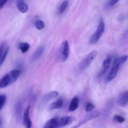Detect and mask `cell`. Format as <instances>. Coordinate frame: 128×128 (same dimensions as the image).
I'll return each mask as SVG.
<instances>
[{
	"instance_id": "7",
	"label": "cell",
	"mask_w": 128,
	"mask_h": 128,
	"mask_svg": "<svg viewBox=\"0 0 128 128\" xmlns=\"http://www.w3.org/2000/svg\"><path fill=\"white\" fill-rule=\"evenodd\" d=\"M10 47L6 42L3 41L0 43V66L2 65L8 53Z\"/></svg>"
},
{
	"instance_id": "13",
	"label": "cell",
	"mask_w": 128,
	"mask_h": 128,
	"mask_svg": "<svg viewBox=\"0 0 128 128\" xmlns=\"http://www.w3.org/2000/svg\"><path fill=\"white\" fill-rule=\"evenodd\" d=\"M59 95V92L58 91H51V92H48L46 94H45L44 96L42 97V100H41V102L45 103V102H48L50 100H52V99H54L56 98H57Z\"/></svg>"
},
{
	"instance_id": "23",
	"label": "cell",
	"mask_w": 128,
	"mask_h": 128,
	"mask_svg": "<svg viewBox=\"0 0 128 128\" xmlns=\"http://www.w3.org/2000/svg\"><path fill=\"white\" fill-rule=\"evenodd\" d=\"M113 120L114 121H115L117 122H119V123H122V122H124L126 119H125V118H124L123 116H120V115L116 114L114 116Z\"/></svg>"
},
{
	"instance_id": "26",
	"label": "cell",
	"mask_w": 128,
	"mask_h": 128,
	"mask_svg": "<svg viewBox=\"0 0 128 128\" xmlns=\"http://www.w3.org/2000/svg\"><path fill=\"white\" fill-rule=\"evenodd\" d=\"M119 2V0H116V1H114V0H111V1H109L106 2V6L108 8H111L112 6H115L117 3Z\"/></svg>"
},
{
	"instance_id": "18",
	"label": "cell",
	"mask_w": 128,
	"mask_h": 128,
	"mask_svg": "<svg viewBox=\"0 0 128 128\" xmlns=\"http://www.w3.org/2000/svg\"><path fill=\"white\" fill-rule=\"evenodd\" d=\"M44 50V47L43 46H40V47L38 48L36 51H35V52L33 53V54H32V57H31V61H35L38 60L42 55Z\"/></svg>"
},
{
	"instance_id": "25",
	"label": "cell",
	"mask_w": 128,
	"mask_h": 128,
	"mask_svg": "<svg viewBox=\"0 0 128 128\" xmlns=\"http://www.w3.org/2000/svg\"><path fill=\"white\" fill-rule=\"evenodd\" d=\"M95 108V106L91 102H88V103L86 104V112H92V110Z\"/></svg>"
},
{
	"instance_id": "5",
	"label": "cell",
	"mask_w": 128,
	"mask_h": 128,
	"mask_svg": "<svg viewBox=\"0 0 128 128\" xmlns=\"http://www.w3.org/2000/svg\"><path fill=\"white\" fill-rule=\"evenodd\" d=\"M22 122L26 128H32V122L30 117V106L28 105L26 108L23 112L22 115Z\"/></svg>"
},
{
	"instance_id": "9",
	"label": "cell",
	"mask_w": 128,
	"mask_h": 128,
	"mask_svg": "<svg viewBox=\"0 0 128 128\" xmlns=\"http://www.w3.org/2000/svg\"><path fill=\"white\" fill-rule=\"evenodd\" d=\"M128 102V91H124L119 95L117 99V104L120 106H126Z\"/></svg>"
},
{
	"instance_id": "27",
	"label": "cell",
	"mask_w": 128,
	"mask_h": 128,
	"mask_svg": "<svg viewBox=\"0 0 128 128\" xmlns=\"http://www.w3.org/2000/svg\"><path fill=\"white\" fill-rule=\"evenodd\" d=\"M128 60V56L125 55V56H122L121 57H120L119 58V60H120V64H122V63H124Z\"/></svg>"
},
{
	"instance_id": "3",
	"label": "cell",
	"mask_w": 128,
	"mask_h": 128,
	"mask_svg": "<svg viewBox=\"0 0 128 128\" xmlns=\"http://www.w3.org/2000/svg\"><path fill=\"white\" fill-rule=\"evenodd\" d=\"M96 56H97V51H92L91 52H90L80 64L79 69H80V71H84L91 64V62L95 60Z\"/></svg>"
},
{
	"instance_id": "2",
	"label": "cell",
	"mask_w": 128,
	"mask_h": 128,
	"mask_svg": "<svg viewBox=\"0 0 128 128\" xmlns=\"http://www.w3.org/2000/svg\"><path fill=\"white\" fill-rule=\"evenodd\" d=\"M120 65H121V64L120 62L119 58H114L112 61V66H111L110 73L108 74L107 78H106V82H110L116 77L119 70H120Z\"/></svg>"
},
{
	"instance_id": "28",
	"label": "cell",
	"mask_w": 128,
	"mask_h": 128,
	"mask_svg": "<svg viewBox=\"0 0 128 128\" xmlns=\"http://www.w3.org/2000/svg\"><path fill=\"white\" fill-rule=\"evenodd\" d=\"M6 2H7V1L6 0H0V9L2 8Z\"/></svg>"
},
{
	"instance_id": "20",
	"label": "cell",
	"mask_w": 128,
	"mask_h": 128,
	"mask_svg": "<svg viewBox=\"0 0 128 128\" xmlns=\"http://www.w3.org/2000/svg\"><path fill=\"white\" fill-rule=\"evenodd\" d=\"M18 48L22 53H25L30 50V45L28 42H20L18 44Z\"/></svg>"
},
{
	"instance_id": "12",
	"label": "cell",
	"mask_w": 128,
	"mask_h": 128,
	"mask_svg": "<svg viewBox=\"0 0 128 128\" xmlns=\"http://www.w3.org/2000/svg\"><path fill=\"white\" fill-rule=\"evenodd\" d=\"M59 119L57 118H53L50 119L44 125L42 128H58Z\"/></svg>"
},
{
	"instance_id": "1",
	"label": "cell",
	"mask_w": 128,
	"mask_h": 128,
	"mask_svg": "<svg viewBox=\"0 0 128 128\" xmlns=\"http://www.w3.org/2000/svg\"><path fill=\"white\" fill-rule=\"evenodd\" d=\"M105 31V24L103 20L101 19L98 25L96 31L91 36L90 40V43L91 44H95L98 42L102 36L103 35Z\"/></svg>"
},
{
	"instance_id": "14",
	"label": "cell",
	"mask_w": 128,
	"mask_h": 128,
	"mask_svg": "<svg viewBox=\"0 0 128 128\" xmlns=\"http://www.w3.org/2000/svg\"><path fill=\"white\" fill-rule=\"evenodd\" d=\"M79 104H80V99L77 96H74L71 100V102H70V107H69V111L72 112V111H76L78 108Z\"/></svg>"
},
{
	"instance_id": "6",
	"label": "cell",
	"mask_w": 128,
	"mask_h": 128,
	"mask_svg": "<svg viewBox=\"0 0 128 128\" xmlns=\"http://www.w3.org/2000/svg\"><path fill=\"white\" fill-rule=\"evenodd\" d=\"M101 115V112H99V111H94V112H90L84 118L83 120L78 124L76 126H75L74 127L72 128H78L80 126H82V125L84 124L85 123H86L87 122H88L89 121H91V120H94V119L96 118L99 117V116Z\"/></svg>"
},
{
	"instance_id": "24",
	"label": "cell",
	"mask_w": 128,
	"mask_h": 128,
	"mask_svg": "<svg viewBox=\"0 0 128 128\" xmlns=\"http://www.w3.org/2000/svg\"><path fill=\"white\" fill-rule=\"evenodd\" d=\"M6 99H7V98H6V95L0 94V110L2 108V107L4 105L6 101Z\"/></svg>"
},
{
	"instance_id": "22",
	"label": "cell",
	"mask_w": 128,
	"mask_h": 128,
	"mask_svg": "<svg viewBox=\"0 0 128 128\" xmlns=\"http://www.w3.org/2000/svg\"><path fill=\"white\" fill-rule=\"evenodd\" d=\"M34 26L38 30H42V29L44 28L45 23L42 20H38L34 22Z\"/></svg>"
},
{
	"instance_id": "15",
	"label": "cell",
	"mask_w": 128,
	"mask_h": 128,
	"mask_svg": "<svg viewBox=\"0 0 128 128\" xmlns=\"http://www.w3.org/2000/svg\"><path fill=\"white\" fill-rule=\"evenodd\" d=\"M21 70H11V71L8 72V74L10 76V80H11V83H14L17 81L18 79L20 77V74H21Z\"/></svg>"
},
{
	"instance_id": "21",
	"label": "cell",
	"mask_w": 128,
	"mask_h": 128,
	"mask_svg": "<svg viewBox=\"0 0 128 128\" xmlns=\"http://www.w3.org/2000/svg\"><path fill=\"white\" fill-rule=\"evenodd\" d=\"M69 4V1H64L61 4V5L59 7L58 10V14L60 15L62 14L64 12L66 11V8H68V6Z\"/></svg>"
},
{
	"instance_id": "10",
	"label": "cell",
	"mask_w": 128,
	"mask_h": 128,
	"mask_svg": "<svg viewBox=\"0 0 128 128\" xmlns=\"http://www.w3.org/2000/svg\"><path fill=\"white\" fill-rule=\"evenodd\" d=\"M15 116L18 121H20L22 118V106L21 101H18L15 104Z\"/></svg>"
},
{
	"instance_id": "29",
	"label": "cell",
	"mask_w": 128,
	"mask_h": 128,
	"mask_svg": "<svg viewBox=\"0 0 128 128\" xmlns=\"http://www.w3.org/2000/svg\"><path fill=\"white\" fill-rule=\"evenodd\" d=\"M2 118H1V117L0 116V128H2Z\"/></svg>"
},
{
	"instance_id": "4",
	"label": "cell",
	"mask_w": 128,
	"mask_h": 128,
	"mask_svg": "<svg viewBox=\"0 0 128 128\" xmlns=\"http://www.w3.org/2000/svg\"><path fill=\"white\" fill-rule=\"evenodd\" d=\"M70 54V49L69 42L67 40L64 41L62 44L60 51V59L62 62H64L68 59Z\"/></svg>"
},
{
	"instance_id": "17",
	"label": "cell",
	"mask_w": 128,
	"mask_h": 128,
	"mask_svg": "<svg viewBox=\"0 0 128 128\" xmlns=\"http://www.w3.org/2000/svg\"><path fill=\"white\" fill-rule=\"evenodd\" d=\"M16 6L19 11L22 13H25L28 11V5L24 1L20 0V1H16Z\"/></svg>"
},
{
	"instance_id": "19",
	"label": "cell",
	"mask_w": 128,
	"mask_h": 128,
	"mask_svg": "<svg viewBox=\"0 0 128 128\" xmlns=\"http://www.w3.org/2000/svg\"><path fill=\"white\" fill-rule=\"evenodd\" d=\"M63 100L62 98H59L58 100H56L54 102H52L50 106V110H56V109H60L63 106Z\"/></svg>"
},
{
	"instance_id": "8",
	"label": "cell",
	"mask_w": 128,
	"mask_h": 128,
	"mask_svg": "<svg viewBox=\"0 0 128 128\" xmlns=\"http://www.w3.org/2000/svg\"><path fill=\"white\" fill-rule=\"evenodd\" d=\"M112 59L111 56H108L104 60L103 62H102V68L100 71L99 76H102L105 74L107 73L108 70L111 68V64H112Z\"/></svg>"
},
{
	"instance_id": "11",
	"label": "cell",
	"mask_w": 128,
	"mask_h": 128,
	"mask_svg": "<svg viewBox=\"0 0 128 128\" xmlns=\"http://www.w3.org/2000/svg\"><path fill=\"white\" fill-rule=\"evenodd\" d=\"M74 121V118L71 116H64L61 118L58 121V127H64L67 125L71 124Z\"/></svg>"
},
{
	"instance_id": "16",
	"label": "cell",
	"mask_w": 128,
	"mask_h": 128,
	"mask_svg": "<svg viewBox=\"0 0 128 128\" xmlns=\"http://www.w3.org/2000/svg\"><path fill=\"white\" fill-rule=\"evenodd\" d=\"M11 84L12 83H11L10 76L8 73L0 80V89L4 88L7 87L9 85Z\"/></svg>"
}]
</instances>
